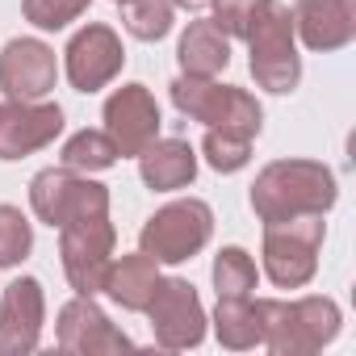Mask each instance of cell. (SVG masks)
I'll use <instances>...</instances> for the list:
<instances>
[{
    "mask_svg": "<svg viewBox=\"0 0 356 356\" xmlns=\"http://www.w3.org/2000/svg\"><path fill=\"white\" fill-rule=\"evenodd\" d=\"M176 63H181V76L214 80L231 63V38L214 22H189V30L176 42Z\"/></svg>",
    "mask_w": 356,
    "mask_h": 356,
    "instance_id": "obj_18",
    "label": "cell"
},
{
    "mask_svg": "<svg viewBox=\"0 0 356 356\" xmlns=\"http://www.w3.org/2000/svg\"><path fill=\"white\" fill-rule=\"evenodd\" d=\"M138 176L155 193H176L197 181V151L185 138H155L138 155Z\"/></svg>",
    "mask_w": 356,
    "mask_h": 356,
    "instance_id": "obj_17",
    "label": "cell"
},
{
    "mask_svg": "<svg viewBox=\"0 0 356 356\" xmlns=\"http://www.w3.org/2000/svg\"><path fill=\"white\" fill-rule=\"evenodd\" d=\"M30 206L38 214V222L47 227H67L76 218L88 214H109V189L101 181H88L76 168H42L30 181Z\"/></svg>",
    "mask_w": 356,
    "mask_h": 356,
    "instance_id": "obj_7",
    "label": "cell"
},
{
    "mask_svg": "<svg viewBox=\"0 0 356 356\" xmlns=\"http://www.w3.org/2000/svg\"><path fill=\"white\" fill-rule=\"evenodd\" d=\"M256 314H260V331H264L260 343L273 356H314L343 327V314H339L335 298H323V293L293 298V302L260 298Z\"/></svg>",
    "mask_w": 356,
    "mask_h": 356,
    "instance_id": "obj_2",
    "label": "cell"
},
{
    "mask_svg": "<svg viewBox=\"0 0 356 356\" xmlns=\"http://www.w3.org/2000/svg\"><path fill=\"white\" fill-rule=\"evenodd\" d=\"M256 281H260L256 260L243 248L231 243V248H222L214 256V289H218V298H252Z\"/></svg>",
    "mask_w": 356,
    "mask_h": 356,
    "instance_id": "obj_22",
    "label": "cell"
},
{
    "mask_svg": "<svg viewBox=\"0 0 356 356\" xmlns=\"http://www.w3.org/2000/svg\"><path fill=\"white\" fill-rule=\"evenodd\" d=\"M172 105L185 118L214 126V130H231L243 138H256L264 126V109L248 88L235 84H218V80H197V76H176L172 80Z\"/></svg>",
    "mask_w": 356,
    "mask_h": 356,
    "instance_id": "obj_4",
    "label": "cell"
},
{
    "mask_svg": "<svg viewBox=\"0 0 356 356\" xmlns=\"http://www.w3.org/2000/svg\"><path fill=\"white\" fill-rule=\"evenodd\" d=\"M92 0H22V13L34 30H67L72 22H80L88 13Z\"/></svg>",
    "mask_w": 356,
    "mask_h": 356,
    "instance_id": "obj_26",
    "label": "cell"
},
{
    "mask_svg": "<svg viewBox=\"0 0 356 356\" xmlns=\"http://www.w3.org/2000/svg\"><path fill=\"white\" fill-rule=\"evenodd\" d=\"M113 248H118V231H113L109 214H88V218L59 227V256H63V273L76 293L97 298L105 289Z\"/></svg>",
    "mask_w": 356,
    "mask_h": 356,
    "instance_id": "obj_8",
    "label": "cell"
},
{
    "mask_svg": "<svg viewBox=\"0 0 356 356\" xmlns=\"http://www.w3.org/2000/svg\"><path fill=\"white\" fill-rule=\"evenodd\" d=\"M101 122H105V134L109 143L118 147V155H143L155 138H159V105L151 97L147 84H122L109 92L105 109H101Z\"/></svg>",
    "mask_w": 356,
    "mask_h": 356,
    "instance_id": "obj_11",
    "label": "cell"
},
{
    "mask_svg": "<svg viewBox=\"0 0 356 356\" xmlns=\"http://www.w3.org/2000/svg\"><path fill=\"white\" fill-rule=\"evenodd\" d=\"M63 134V109L55 101H0V159H26Z\"/></svg>",
    "mask_w": 356,
    "mask_h": 356,
    "instance_id": "obj_14",
    "label": "cell"
},
{
    "mask_svg": "<svg viewBox=\"0 0 356 356\" xmlns=\"http://www.w3.org/2000/svg\"><path fill=\"white\" fill-rule=\"evenodd\" d=\"M59 159H63L67 168H76V172H105V168L118 163V147L109 143L105 130H76V134L63 143Z\"/></svg>",
    "mask_w": 356,
    "mask_h": 356,
    "instance_id": "obj_23",
    "label": "cell"
},
{
    "mask_svg": "<svg viewBox=\"0 0 356 356\" xmlns=\"http://www.w3.org/2000/svg\"><path fill=\"white\" fill-rule=\"evenodd\" d=\"M155 281H159V264L151 256L134 252V256H122V260L109 264L101 293H109L122 310H143L155 293Z\"/></svg>",
    "mask_w": 356,
    "mask_h": 356,
    "instance_id": "obj_19",
    "label": "cell"
},
{
    "mask_svg": "<svg viewBox=\"0 0 356 356\" xmlns=\"http://www.w3.org/2000/svg\"><path fill=\"white\" fill-rule=\"evenodd\" d=\"M143 314L151 323L155 343L168 348V352H185V348H197L206 339L210 318H206V306H202L197 289L185 277H159Z\"/></svg>",
    "mask_w": 356,
    "mask_h": 356,
    "instance_id": "obj_9",
    "label": "cell"
},
{
    "mask_svg": "<svg viewBox=\"0 0 356 356\" xmlns=\"http://www.w3.org/2000/svg\"><path fill=\"white\" fill-rule=\"evenodd\" d=\"M214 235V210L202 197H181L155 210L138 231V252L155 264H185Z\"/></svg>",
    "mask_w": 356,
    "mask_h": 356,
    "instance_id": "obj_5",
    "label": "cell"
},
{
    "mask_svg": "<svg viewBox=\"0 0 356 356\" xmlns=\"http://www.w3.org/2000/svg\"><path fill=\"white\" fill-rule=\"evenodd\" d=\"M59 80V59L42 38H13L0 51V92L9 101H42Z\"/></svg>",
    "mask_w": 356,
    "mask_h": 356,
    "instance_id": "obj_15",
    "label": "cell"
},
{
    "mask_svg": "<svg viewBox=\"0 0 356 356\" xmlns=\"http://www.w3.org/2000/svg\"><path fill=\"white\" fill-rule=\"evenodd\" d=\"M202 155L214 172L231 176V172H243L248 159H252V138L243 134H231V130H214L206 126V138H202Z\"/></svg>",
    "mask_w": 356,
    "mask_h": 356,
    "instance_id": "obj_24",
    "label": "cell"
},
{
    "mask_svg": "<svg viewBox=\"0 0 356 356\" xmlns=\"http://www.w3.org/2000/svg\"><path fill=\"white\" fill-rule=\"evenodd\" d=\"M214 335H218V343L231 348V352L256 348V343L264 339L256 302H252V298H218V306H214Z\"/></svg>",
    "mask_w": 356,
    "mask_h": 356,
    "instance_id": "obj_20",
    "label": "cell"
},
{
    "mask_svg": "<svg viewBox=\"0 0 356 356\" xmlns=\"http://www.w3.org/2000/svg\"><path fill=\"white\" fill-rule=\"evenodd\" d=\"M55 343H59V352H72V356H105V352H130L134 348V339L126 331H118L109 323V314L88 293H76L59 310Z\"/></svg>",
    "mask_w": 356,
    "mask_h": 356,
    "instance_id": "obj_13",
    "label": "cell"
},
{
    "mask_svg": "<svg viewBox=\"0 0 356 356\" xmlns=\"http://www.w3.org/2000/svg\"><path fill=\"white\" fill-rule=\"evenodd\" d=\"M176 9H185V13H197V9H210V0H172Z\"/></svg>",
    "mask_w": 356,
    "mask_h": 356,
    "instance_id": "obj_28",
    "label": "cell"
},
{
    "mask_svg": "<svg viewBox=\"0 0 356 356\" xmlns=\"http://www.w3.org/2000/svg\"><path fill=\"white\" fill-rule=\"evenodd\" d=\"M122 67H126V47H122L118 30L105 22L76 30L63 51V72L76 92H101L105 84H113L122 76Z\"/></svg>",
    "mask_w": 356,
    "mask_h": 356,
    "instance_id": "obj_10",
    "label": "cell"
},
{
    "mask_svg": "<svg viewBox=\"0 0 356 356\" xmlns=\"http://www.w3.org/2000/svg\"><path fill=\"white\" fill-rule=\"evenodd\" d=\"M34 252V222L17 206H0V268H17Z\"/></svg>",
    "mask_w": 356,
    "mask_h": 356,
    "instance_id": "obj_25",
    "label": "cell"
},
{
    "mask_svg": "<svg viewBox=\"0 0 356 356\" xmlns=\"http://www.w3.org/2000/svg\"><path fill=\"white\" fill-rule=\"evenodd\" d=\"M289 13H293V34L302 38L306 51L331 55V51H343L356 38L352 0H298Z\"/></svg>",
    "mask_w": 356,
    "mask_h": 356,
    "instance_id": "obj_16",
    "label": "cell"
},
{
    "mask_svg": "<svg viewBox=\"0 0 356 356\" xmlns=\"http://www.w3.org/2000/svg\"><path fill=\"white\" fill-rule=\"evenodd\" d=\"M339 202L335 172L318 159H273L256 172L252 185V210L264 227L289 222L302 214H323Z\"/></svg>",
    "mask_w": 356,
    "mask_h": 356,
    "instance_id": "obj_1",
    "label": "cell"
},
{
    "mask_svg": "<svg viewBox=\"0 0 356 356\" xmlns=\"http://www.w3.org/2000/svg\"><path fill=\"white\" fill-rule=\"evenodd\" d=\"M113 5H126V0H113Z\"/></svg>",
    "mask_w": 356,
    "mask_h": 356,
    "instance_id": "obj_29",
    "label": "cell"
},
{
    "mask_svg": "<svg viewBox=\"0 0 356 356\" xmlns=\"http://www.w3.org/2000/svg\"><path fill=\"white\" fill-rule=\"evenodd\" d=\"M248 67L252 80L277 97L293 92L302 80V55H298V34H293V13L281 0H264L256 9V22L248 30Z\"/></svg>",
    "mask_w": 356,
    "mask_h": 356,
    "instance_id": "obj_3",
    "label": "cell"
},
{
    "mask_svg": "<svg viewBox=\"0 0 356 356\" xmlns=\"http://www.w3.org/2000/svg\"><path fill=\"white\" fill-rule=\"evenodd\" d=\"M327 222L323 214H302L289 222L264 227V277L277 289H302L318 273V248H323Z\"/></svg>",
    "mask_w": 356,
    "mask_h": 356,
    "instance_id": "obj_6",
    "label": "cell"
},
{
    "mask_svg": "<svg viewBox=\"0 0 356 356\" xmlns=\"http://www.w3.org/2000/svg\"><path fill=\"white\" fill-rule=\"evenodd\" d=\"M47 293L38 277H17L0 293V356H30L42 343Z\"/></svg>",
    "mask_w": 356,
    "mask_h": 356,
    "instance_id": "obj_12",
    "label": "cell"
},
{
    "mask_svg": "<svg viewBox=\"0 0 356 356\" xmlns=\"http://www.w3.org/2000/svg\"><path fill=\"white\" fill-rule=\"evenodd\" d=\"M260 5H264V0H210V9H214L210 22H214L227 38H248V30H252Z\"/></svg>",
    "mask_w": 356,
    "mask_h": 356,
    "instance_id": "obj_27",
    "label": "cell"
},
{
    "mask_svg": "<svg viewBox=\"0 0 356 356\" xmlns=\"http://www.w3.org/2000/svg\"><path fill=\"white\" fill-rule=\"evenodd\" d=\"M172 22H176V5H172V0H126V5H122V26L138 42L168 38Z\"/></svg>",
    "mask_w": 356,
    "mask_h": 356,
    "instance_id": "obj_21",
    "label": "cell"
}]
</instances>
